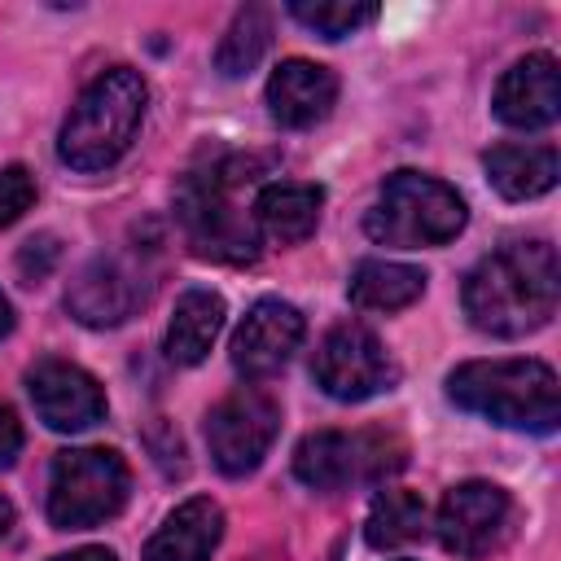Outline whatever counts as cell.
Returning <instances> with one entry per match:
<instances>
[{
	"mask_svg": "<svg viewBox=\"0 0 561 561\" xmlns=\"http://www.w3.org/2000/svg\"><path fill=\"white\" fill-rule=\"evenodd\" d=\"M465 316L491 337H526L543 329L561 298V267L548 241H513L465 276Z\"/></svg>",
	"mask_w": 561,
	"mask_h": 561,
	"instance_id": "6da1fadb",
	"label": "cell"
},
{
	"mask_svg": "<svg viewBox=\"0 0 561 561\" xmlns=\"http://www.w3.org/2000/svg\"><path fill=\"white\" fill-rule=\"evenodd\" d=\"M447 394L504 430L552 434L561 421V386L543 359H469L447 377Z\"/></svg>",
	"mask_w": 561,
	"mask_h": 561,
	"instance_id": "7a4b0ae2",
	"label": "cell"
},
{
	"mask_svg": "<svg viewBox=\"0 0 561 561\" xmlns=\"http://www.w3.org/2000/svg\"><path fill=\"white\" fill-rule=\"evenodd\" d=\"M145 105H149V88L131 66H114V70L96 75L79 92V101L70 105V114L61 123V136H57L61 162L75 171L114 167L127 153V145L145 118Z\"/></svg>",
	"mask_w": 561,
	"mask_h": 561,
	"instance_id": "3957f363",
	"label": "cell"
},
{
	"mask_svg": "<svg viewBox=\"0 0 561 561\" xmlns=\"http://www.w3.org/2000/svg\"><path fill=\"white\" fill-rule=\"evenodd\" d=\"M254 162H228L210 171H193L175 193L180 228L197 259L215 263H254L259 259V228L245 210H237L232 188L250 184Z\"/></svg>",
	"mask_w": 561,
	"mask_h": 561,
	"instance_id": "277c9868",
	"label": "cell"
},
{
	"mask_svg": "<svg viewBox=\"0 0 561 561\" xmlns=\"http://www.w3.org/2000/svg\"><path fill=\"white\" fill-rule=\"evenodd\" d=\"M469 210L465 197L421 171H394L373 210L364 215V232L377 245H394V250H421V245H447L460 228H465Z\"/></svg>",
	"mask_w": 561,
	"mask_h": 561,
	"instance_id": "5b68a950",
	"label": "cell"
},
{
	"mask_svg": "<svg viewBox=\"0 0 561 561\" xmlns=\"http://www.w3.org/2000/svg\"><path fill=\"white\" fill-rule=\"evenodd\" d=\"M131 491V473L118 451L105 447H70L57 451L48 478V522L57 530H88L110 522Z\"/></svg>",
	"mask_w": 561,
	"mask_h": 561,
	"instance_id": "8992f818",
	"label": "cell"
},
{
	"mask_svg": "<svg viewBox=\"0 0 561 561\" xmlns=\"http://www.w3.org/2000/svg\"><path fill=\"white\" fill-rule=\"evenodd\" d=\"M403 443L386 430H316L294 447V473L311 491H346L359 482H381L403 469Z\"/></svg>",
	"mask_w": 561,
	"mask_h": 561,
	"instance_id": "52a82bcc",
	"label": "cell"
},
{
	"mask_svg": "<svg viewBox=\"0 0 561 561\" xmlns=\"http://www.w3.org/2000/svg\"><path fill=\"white\" fill-rule=\"evenodd\" d=\"M311 373H316V386L329 399H342V403H364V399H373V394H381L399 381V368L386 355L381 337L368 324H355V320L333 324L320 337Z\"/></svg>",
	"mask_w": 561,
	"mask_h": 561,
	"instance_id": "ba28073f",
	"label": "cell"
},
{
	"mask_svg": "<svg viewBox=\"0 0 561 561\" xmlns=\"http://www.w3.org/2000/svg\"><path fill=\"white\" fill-rule=\"evenodd\" d=\"M280 430V403L263 386H241L219 399L206 416V447L219 473L241 478L263 465L272 438Z\"/></svg>",
	"mask_w": 561,
	"mask_h": 561,
	"instance_id": "9c48e42d",
	"label": "cell"
},
{
	"mask_svg": "<svg viewBox=\"0 0 561 561\" xmlns=\"http://www.w3.org/2000/svg\"><path fill=\"white\" fill-rule=\"evenodd\" d=\"M434 526H438V539L447 552L478 561L504 543V535L513 526V500L504 486L473 478V482H460L443 495Z\"/></svg>",
	"mask_w": 561,
	"mask_h": 561,
	"instance_id": "30bf717a",
	"label": "cell"
},
{
	"mask_svg": "<svg viewBox=\"0 0 561 561\" xmlns=\"http://www.w3.org/2000/svg\"><path fill=\"white\" fill-rule=\"evenodd\" d=\"M26 390H31V403L39 412V421L57 434H75V430H88L105 416V390L101 381L70 364V359H39L31 373H26Z\"/></svg>",
	"mask_w": 561,
	"mask_h": 561,
	"instance_id": "8fae6325",
	"label": "cell"
},
{
	"mask_svg": "<svg viewBox=\"0 0 561 561\" xmlns=\"http://www.w3.org/2000/svg\"><path fill=\"white\" fill-rule=\"evenodd\" d=\"M307 324H302V311L294 302H280V298H259L245 320L237 324L232 333V364L237 373H245L250 381H263L272 373H280L289 364V355L298 351Z\"/></svg>",
	"mask_w": 561,
	"mask_h": 561,
	"instance_id": "7c38bea8",
	"label": "cell"
},
{
	"mask_svg": "<svg viewBox=\"0 0 561 561\" xmlns=\"http://www.w3.org/2000/svg\"><path fill=\"white\" fill-rule=\"evenodd\" d=\"M149 280L118 254H101L92 259L66 289V307L79 324L88 329H114L123 324L140 302H145Z\"/></svg>",
	"mask_w": 561,
	"mask_h": 561,
	"instance_id": "4fadbf2b",
	"label": "cell"
},
{
	"mask_svg": "<svg viewBox=\"0 0 561 561\" xmlns=\"http://www.w3.org/2000/svg\"><path fill=\"white\" fill-rule=\"evenodd\" d=\"M495 118L508 127H548L561 114V88H557V61L548 53H530L504 70L495 83Z\"/></svg>",
	"mask_w": 561,
	"mask_h": 561,
	"instance_id": "5bb4252c",
	"label": "cell"
},
{
	"mask_svg": "<svg viewBox=\"0 0 561 561\" xmlns=\"http://www.w3.org/2000/svg\"><path fill=\"white\" fill-rule=\"evenodd\" d=\"M337 101V75L320 61L289 57L267 79V110L280 127H311Z\"/></svg>",
	"mask_w": 561,
	"mask_h": 561,
	"instance_id": "9a60e30c",
	"label": "cell"
},
{
	"mask_svg": "<svg viewBox=\"0 0 561 561\" xmlns=\"http://www.w3.org/2000/svg\"><path fill=\"white\" fill-rule=\"evenodd\" d=\"M224 535V508L210 495L184 500L145 543V561H210Z\"/></svg>",
	"mask_w": 561,
	"mask_h": 561,
	"instance_id": "2e32d148",
	"label": "cell"
},
{
	"mask_svg": "<svg viewBox=\"0 0 561 561\" xmlns=\"http://www.w3.org/2000/svg\"><path fill=\"white\" fill-rule=\"evenodd\" d=\"M320 206H324V188H320V184L280 180V184L259 188V197H254V224H259L272 241L294 245V241H307V237L316 232Z\"/></svg>",
	"mask_w": 561,
	"mask_h": 561,
	"instance_id": "e0dca14e",
	"label": "cell"
},
{
	"mask_svg": "<svg viewBox=\"0 0 561 561\" xmlns=\"http://www.w3.org/2000/svg\"><path fill=\"white\" fill-rule=\"evenodd\" d=\"M224 329V298L210 289H184L175 298L167 324V355L171 364H202Z\"/></svg>",
	"mask_w": 561,
	"mask_h": 561,
	"instance_id": "ac0fdd59",
	"label": "cell"
},
{
	"mask_svg": "<svg viewBox=\"0 0 561 561\" xmlns=\"http://www.w3.org/2000/svg\"><path fill=\"white\" fill-rule=\"evenodd\" d=\"M486 175L500 197L526 202L557 184V149L552 145H495L486 153Z\"/></svg>",
	"mask_w": 561,
	"mask_h": 561,
	"instance_id": "d6986e66",
	"label": "cell"
},
{
	"mask_svg": "<svg viewBox=\"0 0 561 561\" xmlns=\"http://www.w3.org/2000/svg\"><path fill=\"white\" fill-rule=\"evenodd\" d=\"M346 294H351V302L364 307V311H399V307H412V302L425 294V272H421V267H408V263L364 259V263L351 272Z\"/></svg>",
	"mask_w": 561,
	"mask_h": 561,
	"instance_id": "ffe728a7",
	"label": "cell"
},
{
	"mask_svg": "<svg viewBox=\"0 0 561 561\" xmlns=\"http://www.w3.org/2000/svg\"><path fill=\"white\" fill-rule=\"evenodd\" d=\"M425 526H430V508L416 491H381L368 508L364 539L373 548H403V543L421 539Z\"/></svg>",
	"mask_w": 561,
	"mask_h": 561,
	"instance_id": "44dd1931",
	"label": "cell"
},
{
	"mask_svg": "<svg viewBox=\"0 0 561 561\" xmlns=\"http://www.w3.org/2000/svg\"><path fill=\"white\" fill-rule=\"evenodd\" d=\"M267 44H272V13H267L263 4H245V9L232 18V26L224 31L219 48H215L219 75H228V79L250 75V70L263 61Z\"/></svg>",
	"mask_w": 561,
	"mask_h": 561,
	"instance_id": "7402d4cb",
	"label": "cell"
},
{
	"mask_svg": "<svg viewBox=\"0 0 561 561\" xmlns=\"http://www.w3.org/2000/svg\"><path fill=\"white\" fill-rule=\"evenodd\" d=\"M289 13L324 39H342V35L368 26L377 18V4H364V0H294Z\"/></svg>",
	"mask_w": 561,
	"mask_h": 561,
	"instance_id": "603a6c76",
	"label": "cell"
},
{
	"mask_svg": "<svg viewBox=\"0 0 561 561\" xmlns=\"http://www.w3.org/2000/svg\"><path fill=\"white\" fill-rule=\"evenodd\" d=\"M35 202V180L26 167H0V228L22 219Z\"/></svg>",
	"mask_w": 561,
	"mask_h": 561,
	"instance_id": "cb8c5ba5",
	"label": "cell"
},
{
	"mask_svg": "<svg viewBox=\"0 0 561 561\" xmlns=\"http://www.w3.org/2000/svg\"><path fill=\"white\" fill-rule=\"evenodd\" d=\"M53 263H57V241H53V237H31V241L22 245V254H18V267H22L26 280H39Z\"/></svg>",
	"mask_w": 561,
	"mask_h": 561,
	"instance_id": "d4e9b609",
	"label": "cell"
},
{
	"mask_svg": "<svg viewBox=\"0 0 561 561\" xmlns=\"http://www.w3.org/2000/svg\"><path fill=\"white\" fill-rule=\"evenodd\" d=\"M22 451V425H18V416H13V408H4L0 403V469L4 465H13V456Z\"/></svg>",
	"mask_w": 561,
	"mask_h": 561,
	"instance_id": "484cf974",
	"label": "cell"
},
{
	"mask_svg": "<svg viewBox=\"0 0 561 561\" xmlns=\"http://www.w3.org/2000/svg\"><path fill=\"white\" fill-rule=\"evenodd\" d=\"M53 561H114V552L110 548H75V552L53 557Z\"/></svg>",
	"mask_w": 561,
	"mask_h": 561,
	"instance_id": "4316f807",
	"label": "cell"
},
{
	"mask_svg": "<svg viewBox=\"0 0 561 561\" xmlns=\"http://www.w3.org/2000/svg\"><path fill=\"white\" fill-rule=\"evenodd\" d=\"M9 526H13V504H9L4 495H0V539L9 535Z\"/></svg>",
	"mask_w": 561,
	"mask_h": 561,
	"instance_id": "83f0119b",
	"label": "cell"
},
{
	"mask_svg": "<svg viewBox=\"0 0 561 561\" xmlns=\"http://www.w3.org/2000/svg\"><path fill=\"white\" fill-rule=\"evenodd\" d=\"M9 329H13V307H9V298L0 294V337H4Z\"/></svg>",
	"mask_w": 561,
	"mask_h": 561,
	"instance_id": "f1b7e54d",
	"label": "cell"
}]
</instances>
